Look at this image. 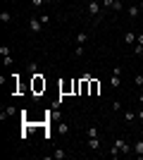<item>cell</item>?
I'll return each mask as SVG.
<instances>
[{"label":"cell","instance_id":"1","mask_svg":"<svg viewBox=\"0 0 143 160\" xmlns=\"http://www.w3.org/2000/svg\"><path fill=\"white\" fill-rule=\"evenodd\" d=\"M43 27H45V24L41 22V17H31V19H29V31L31 33H38Z\"/></svg>","mask_w":143,"mask_h":160},{"label":"cell","instance_id":"2","mask_svg":"<svg viewBox=\"0 0 143 160\" xmlns=\"http://www.w3.org/2000/svg\"><path fill=\"white\" fill-rule=\"evenodd\" d=\"M100 5H102V2L93 0V2H88V7H86V12H88L91 17H98V14H100Z\"/></svg>","mask_w":143,"mask_h":160},{"label":"cell","instance_id":"3","mask_svg":"<svg viewBox=\"0 0 143 160\" xmlns=\"http://www.w3.org/2000/svg\"><path fill=\"white\" fill-rule=\"evenodd\" d=\"M41 88H45V79H43V74H34V91L38 93Z\"/></svg>","mask_w":143,"mask_h":160},{"label":"cell","instance_id":"4","mask_svg":"<svg viewBox=\"0 0 143 160\" xmlns=\"http://www.w3.org/2000/svg\"><path fill=\"white\" fill-rule=\"evenodd\" d=\"M115 146L119 148V153H129L131 151V146L126 143V139H115Z\"/></svg>","mask_w":143,"mask_h":160},{"label":"cell","instance_id":"5","mask_svg":"<svg viewBox=\"0 0 143 160\" xmlns=\"http://www.w3.org/2000/svg\"><path fill=\"white\" fill-rule=\"evenodd\" d=\"M14 112H17V108H14V105H7V108H5V110H2V115H0V120L5 122V120H7V117H12V115H14Z\"/></svg>","mask_w":143,"mask_h":160},{"label":"cell","instance_id":"6","mask_svg":"<svg viewBox=\"0 0 143 160\" xmlns=\"http://www.w3.org/2000/svg\"><path fill=\"white\" fill-rule=\"evenodd\" d=\"M136 38H138V36H136L134 31H126V33H124V43H126V46H134V43H136Z\"/></svg>","mask_w":143,"mask_h":160},{"label":"cell","instance_id":"7","mask_svg":"<svg viewBox=\"0 0 143 160\" xmlns=\"http://www.w3.org/2000/svg\"><path fill=\"white\" fill-rule=\"evenodd\" d=\"M88 148H91V151H100V136H93V139H88Z\"/></svg>","mask_w":143,"mask_h":160},{"label":"cell","instance_id":"8","mask_svg":"<svg viewBox=\"0 0 143 160\" xmlns=\"http://www.w3.org/2000/svg\"><path fill=\"white\" fill-rule=\"evenodd\" d=\"M93 136H100V132H98V127H95V124H91V127L86 129V139H93Z\"/></svg>","mask_w":143,"mask_h":160},{"label":"cell","instance_id":"9","mask_svg":"<svg viewBox=\"0 0 143 160\" xmlns=\"http://www.w3.org/2000/svg\"><path fill=\"white\" fill-rule=\"evenodd\" d=\"M119 84H122V77H119V74H112V77H110V86L119 88Z\"/></svg>","mask_w":143,"mask_h":160},{"label":"cell","instance_id":"10","mask_svg":"<svg viewBox=\"0 0 143 160\" xmlns=\"http://www.w3.org/2000/svg\"><path fill=\"white\" fill-rule=\"evenodd\" d=\"M136 117H138V115L134 112V110H124V122H134Z\"/></svg>","mask_w":143,"mask_h":160},{"label":"cell","instance_id":"11","mask_svg":"<svg viewBox=\"0 0 143 160\" xmlns=\"http://www.w3.org/2000/svg\"><path fill=\"white\" fill-rule=\"evenodd\" d=\"M76 43H79V46H83V43H86V41H88V36H86V33H83V31H79V33H76Z\"/></svg>","mask_w":143,"mask_h":160},{"label":"cell","instance_id":"12","mask_svg":"<svg viewBox=\"0 0 143 160\" xmlns=\"http://www.w3.org/2000/svg\"><path fill=\"white\" fill-rule=\"evenodd\" d=\"M0 22H2V24H7V22H12V14L7 12V10H2V12H0Z\"/></svg>","mask_w":143,"mask_h":160},{"label":"cell","instance_id":"13","mask_svg":"<svg viewBox=\"0 0 143 160\" xmlns=\"http://www.w3.org/2000/svg\"><path fill=\"white\" fill-rule=\"evenodd\" d=\"M138 10H141V7H138V5H131L129 10H126V12H129V17H131V19H134V17H138Z\"/></svg>","mask_w":143,"mask_h":160},{"label":"cell","instance_id":"14","mask_svg":"<svg viewBox=\"0 0 143 160\" xmlns=\"http://www.w3.org/2000/svg\"><path fill=\"white\" fill-rule=\"evenodd\" d=\"M134 151H136L138 155H143V139H138L136 143H134Z\"/></svg>","mask_w":143,"mask_h":160},{"label":"cell","instance_id":"15","mask_svg":"<svg viewBox=\"0 0 143 160\" xmlns=\"http://www.w3.org/2000/svg\"><path fill=\"white\" fill-rule=\"evenodd\" d=\"M98 91H100V84H98V81H95V79H91V93H98Z\"/></svg>","mask_w":143,"mask_h":160},{"label":"cell","instance_id":"16","mask_svg":"<svg viewBox=\"0 0 143 160\" xmlns=\"http://www.w3.org/2000/svg\"><path fill=\"white\" fill-rule=\"evenodd\" d=\"M50 158H55V160H62V158H67V153H64V151H60V148H57V151H55V153L50 155Z\"/></svg>","mask_w":143,"mask_h":160},{"label":"cell","instance_id":"17","mask_svg":"<svg viewBox=\"0 0 143 160\" xmlns=\"http://www.w3.org/2000/svg\"><path fill=\"white\" fill-rule=\"evenodd\" d=\"M57 132H60V134H67L69 132V124H67V122H60V124H57Z\"/></svg>","mask_w":143,"mask_h":160},{"label":"cell","instance_id":"18","mask_svg":"<svg viewBox=\"0 0 143 160\" xmlns=\"http://www.w3.org/2000/svg\"><path fill=\"white\" fill-rule=\"evenodd\" d=\"M10 53H12L10 46H0V55H2V58H10Z\"/></svg>","mask_w":143,"mask_h":160},{"label":"cell","instance_id":"19","mask_svg":"<svg viewBox=\"0 0 143 160\" xmlns=\"http://www.w3.org/2000/svg\"><path fill=\"white\" fill-rule=\"evenodd\" d=\"M29 72L31 74H41L38 72V62H29Z\"/></svg>","mask_w":143,"mask_h":160},{"label":"cell","instance_id":"20","mask_svg":"<svg viewBox=\"0 0 143 160\" xmlns=\"http://www.w3.org/2000/svg\"><path fill=\"white\" fill-rule=\"evenodd\" d=\"M50 0H31V7H43V5H48Z\"/></svg>","mask_w":143,"mask_h":160},{"label":"cell","instance_id":"21","mask_svg":"<svg viewBox=\"0 0 143 160\" xmlns=\"http://www.w3.org/2000/svg\"><path fill=\"white\" fill-rule=\"evenodd\" d=\"M110 10H115V12H119V10H122V0H115V2H112V7H110Z\"/></svg>","mask_w":143,"mask_h":160},{"label":"cell","instance_id":"22","mask_svg":"<svg viewBox=\"0 0 143 160\" xmlns=\"http://www.w3.org/2000/svg\"><path fill=\"white\" fill-rule=\"evenodd\" d=\"M134 53H136V55H143V46H141V43H134Z\"/></svg>","mask_w":143,"mask_h":160},{"label":"cell","instance_id":"23","mask_svg":"<svg viewBox=\"0 0 143 160\" xmlns=\"http://www.w3.org/2000/svg\"><path fill=\"white\" fill-rule=\"evenodd\" d=\"M134 84H136V86H143V74H138V77H134Z\"/></svg>","mask_w":143,"mask_h":160},{"label":"cell","instance_id":"24","mask_svg":"<svg viewBox=\"0 0 143 160\" xmlns=\"http://www.w3.org/2000/svg\"><path fill=\"white\" fill-rule=\"evenodd\" d=\"M74 55H76V58H83V46H76V50H74Z\"/></svg>","mask_w":143,"mask_h":160},{"label":"cell","instance_id":"25","mask_svg":"<svg viewBox=\"0 0 143 160\" xmlns=\"http://www.w3.org/2000/svg\"><path fill=\"white\" fill-rule=\"evenodd\" d=\"M112 110H117V112H119V110H122V103H119V100H115V103H112Z\"/></svg>","mask_w":143,"mask_h":160},{"label":"cell","instance_id":"26","mask_svg":"<svg viewBox=\"0 0 143 160\" xmlns=\"http://www.w3.org/2000/svg\"><path fill=\"white\" fill-rule=\"evenodd\" d=\"M102 2V7H112V2H115V0H100Z\"/></svg>","mask_w":143,"mask_h":160},{"label":"cell","instance_id":"27","mask_svg":"<svg viewBox=\"0 0 143 160\" xmlns=\"http://www.w3.org/2000/svg\"><path fill=\"white\" fill-rule=\"evenodd\" d=\"M136 43H141V46H143V33H138V38H136Z\"/></svg>","mask_w":143,"mask_h":160},{"label":"cell","instance_id":"28","mask_svg":"<svg viewBox=\"0 0 143 160\" xmlns=\"http://www.w3.org/2000/svg\"><path fill=\"white\" fill-rule=\"evenodd\" d=\"M136 115H138V120H143V110H138V112H136Z\"/></svg>","mask_w":143,"mask_h":160},{"label":"cell","instance_id":"29","mask_svg":"<svg viewBox=\"0 0 143 160\" xmlns=\"http://www.w3.org/2000/svg\"><path fill=\"white\" fill-rule=\"evenodd\" d=\"M138 100H141V103H143V93H138Z\"/></svg>","mask_w":143,"mask_h":160},{"label":"cell","instance_id":"30","mask_svg":"<svg viewBox=\"0 0 143 160\" xmlns=\"http://www.w3.org/2000/svg\"><path fill=\"white\" fill-rule=\"evenodd\" d=\"M138 7H141V10H143V0H141V2H138Z\"/></svg>","mask_w":143,"mask_h":160},{"label":"cell","instance_id":"31","mask_svg":"<svg viewBox=\"0 0 143 160\" xmlns=\"http://www.w3.org/2000/svg\"><path fill=\"white\" fill-rule=\"evenodd\" d=\"M10 2H17V0H10Z\"/></svg>","mask_w":143,"mask_h":160},{"label":"cell","instance_id":"32","mask_svg":"<svg viewBox=\"0 0 143 160\" xmlns=\"http://www.w3.org/2000/svg\"><path fill=\"white\" fill-rule=\"evenodd\" d=\"M86 2H93V0H86Z\"/></svg>","mask_w":143,"mask_h":160}]
</instances>
